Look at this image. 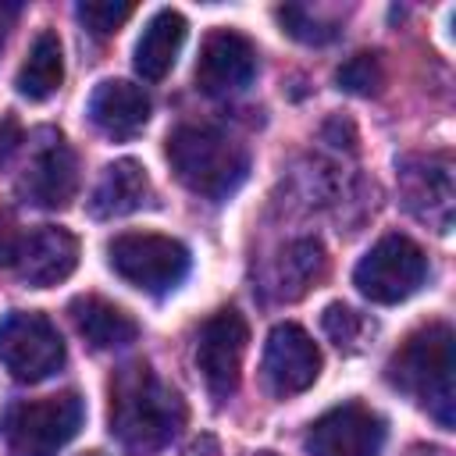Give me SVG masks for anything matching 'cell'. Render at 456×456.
<instances>
[{
    "mask_svg": "<svg viewBox=\"0 0 456 456\" xmlns=\"http://www.w3.org/2000/svg\"><path fill=\"white\" fill-rule=\"evenodd\" d=\"M189 420V406L150 363H125L110 378V435L132 456H157Z\"/></svg>",
    "mask_w": 456,
    "mask_h": 456,
    "instance_id": "cell-1",
    "label": "cell"
},
{
    "mask_svg": "<svg viewBox=\"0 0 456 456\" xmlns=\"http://www.w3.org/2000/svg\"><path fill=\"white\" fill-rule=\"evenodd\" d=\"M385 378L420 410H428L438 428L452 431V328L445 321L417 328L385 363Z\"/></svg>",
    "mask_w": 456,
    "mask_h": 456,
    "instance_id": "cell-2",
    "label": "cell"
},
{
    "mask_svg": "<svg viewBox=\"0 0 456 456\" xmlns=\"http://www.w3.org/2000/svg\"><path fill=\"white\" fill-rule=\"evenodd\" d=\"M167 164L175 178L203 196V200H228L249 175V153L232 135L210 128V125H178L167 135Z\"/></svg>",
    "mask_w": 456,
    "mask_h": 456,
    "instance_id": "cell-3",
    "label": "cell"
},
{
    "mask_svg": "<svg viewBox=\"0 0 456 456\" xmlns=\"http://www.w3.org/2000/svg\"><path fill=\"white\" fill-rule=\"evenodd\" d=\"M86 424V403L78 392H57L43 399L11 403L0 420V442L7 456H57Z\"/></svg>",
    "mask_w": 456,
    "mask_h": 456,
    "instance_id": "cell-4",
    "label": "cell"
},
{
    "mask_svg": "<svg viewBox=\"0 0 456 456\" xmlns=\"http://www.w3.org/2000/svg\"><path fill=\"white\" fill-rule=\"evenodd\" d=\"M107 264L125 285L146 296H167L185 281L192 256H189V246L171 235L125 232L107 242Z\"/></svg>",
    "mask_w": 456,
    "mask_h": 456,
    "instance_id": "cell-5",
    "label": "cell"
},
{
    "mask_svg": "<svg viewBox=\"0 0 456 456\" xmlns=\"http://www.w3.org/2000/svg\"><path fill=\"white\" fill-rule=\"evenodd\" d=\"M428 278V256L410 235H381L353 267V285L363 299L378 306H395L410 299Z\"/></svg>",
    "mask_w": 456,
    "mask_h": 456,
    "instance_id": "cell-6",
    "label": "cell"
},
{
    "mask_svg": "<svg viewBox=\"0 0 456 456\" xmlns=\"http://www.w3.org/2000/svg\"><path fill=\"white\" fill-rule=\"evenodd\" d=\"M68 360L57 324L39 310H7L0 317V363L14 381L36 385L53 378Z\"/></svg>",
    "mask_w": 456,
    "mask_h": 456,
    "instance_id": "cell-7",
    "label": "cell"
},
{
    "mask_svg": "<svg viewBox=\"0 0 456 456\" xmlns=\"http://www.w3.org/2000/svg\"><path fill=\"white\" fill-rule=\"evenodd\" d=\"M246 342H249V328L246 317L235 306H224L217 314H210L200 328L196 338V367L203 374L207 392L224 403L235 395L239 381H242V356H246Z\"/></svg>",
    "mask_w": 456,
    "mask_h": 456,
    "instance_id": "cell-8",
    "label": "cell"
},
{
    "mask_svg": "<svg viewBox=\"0 0 456 456\" xmlns=\"http://www.w3.org/2000/svg\"><path fill=\"white\" fill-rule=\"evenodd\" d=\"M303 445L306 456H381L385 420L363 403H342L310 424Z\"/></svg>",
    "mask_w": 456,
    "mask_h": 456,
    "instance_id": "cell-9",
    "label": "cell"
},
{
    "mask_svg": "<svg viewBox=\"0 0 456 456\" xmlns=\"http://www.w3.org/2000/svg\"><path fill=\"white\" fill-rule=\"evenodd\" d=\"M403 207L435 232L452 228V164L445 157H403L395 164Z\"/></svg>",
    "mask_w": 456,
    "mask_h": 456,
    "instance_id": "cell-10",
    "label": "cell"
},
{
    "mask_svg": "<svg viewBox=\"0 0 456 456\" xmlns=\"http://www.w3.org/2000/svg\"><path fill=\"white\" fill-rule=\"evenodd\" d=\"M264 381L278 399L306 392L321 374V349L317 342L292 321H281L271 328L264 342Z\"/></svg>",
    "mask_w": 456,
    "mask_h": 456,
    "instance_id": "cell-11",
    "label": "cell"
},
{
    "mask_svg": "<svg viewBox=\"0 0 456 456\" xmlns=\"http://www.w3.org/2000/svg\"><path fill=\"white\" fill-rule=\"evenodd\" d=\"M256 75V46L235 28L207 32L196 57V89L207 96L242 93Z\"/></svg>",
    "mask_w": 456,
    "mask_h": 456,
    "instance_id": "cell-12",
    "label": "cell"
},
{
    "mask_svg": "<svg viewBox=\"0 0 456 456\" xmlns=\"http://www.w3.org/2000/svg\"><path fill=\"white\" fill-rule=\"evenodd\" d=\"M18 192L43 210H64L78 192V160L71 146L57 135L53 142L39 146L18 182Z\"/></svg>",
    "mask_w": 456,
    "mask_h": 456,
    "instance_id": "cell-13",
    "label": "cell"
},
{
    "mask_svg": "<svg viewBox=\"0 0 456 456\" xmlns=\"http://www.w3.org/2000/svg\"><path fill=\"white\" fill-rule=\"evenodd\" d=\"M86 114L93 121V128L114 142H125L132 135H139L150 121V96L142 86L128 82V78H103L86 103Z\"/></svg>",
    "mask_w": 456,
    "mask_h": 456,
    "instance_id": "cell-14",
    "label": "cell"
},
{
    "mask_svg": "<svg viewBox=\"0 0 456 456\" xmlns=\"http://www.w3.org/2000/svg\"><path fill=\"white\" fill-rule=\"evenodd\" d=\"M14 267L25 285L50 289V285L71 278V271L78 267V239L61 224H43L21 239Z\"/></svg>",
    "mask_w": 456,
    "mask_h": 456,
    "instance_id": "cell-15",
    "label": "cell"
},
{
    "mask_svg": "<svg viewBox=\"0 0 456 456\" xmlns=\"http://www.w3.org/2000/svg\"><path fill=\"white\" fill-rule=\"evenodd\" d=\"M324 271H328V253H324L321 239L303 235V239L285 242L271 256L267 274H264V289L278 303H296L324 278Z\"/></svg>",
    "mask_w": 456,
    "mask_h": 456,
    "instance_id": "cell-16",
    "label": "cell"
},
{
    "mask_svg": "<svg viewBox=\"0 0 456 456\" xmlns=\"http://www.w3.org/2000/svg\"><path fill=\"white\" fill-rule=\"evenodd\" d=\"M150 200H153V185H150L146 167L132 157H121L103 167L100 182L93 185V192L86 200V210L96 221H114V217H128V214L150 207Z\"/></svg>",
    "mask_w": 456,
    "mask_h": 456,
    "instance_id": "cell-17",
    "label": "cell"
},
{
    "mask_svg": "<svg viewBox=\"0 0 456 456\" xmlns=\"http://www.w3.org/2000/svg\"><path fill=\"white\" fill-rule=\"evenodd\" d=\"M185 32H189L185 14L175 11V7H160V11L142 25V36L135 39V57H132V64H135L139 78L160 82V78L175 68L178 53H182V43H185Z\"/></svg>",
    "mask_w": 456,
    "mask_h": 456,
    "instance_id": "cell-18",
    "label": "cell"
},
{
    "mask_svg": "<svg viewBox=\"0 0 456 456\" xmlns=\"http://www.w3.org/2000/svg\"><path fill=\"white\" fill-rule=\"evenodd\" d=\"M78 335L93 349H125L139 338V324L132 314H125L118 303L103 296H75L68 306Z\"/></svg>",
    "mask_w": 456,
    "mask_h": 456,
    "instance_id": "cell-19",
    "label": "cell"
},
{
    "mask_svg": "<svg viewBox=\"0 0 456 456\" xmlns=\"http://www.w3.org/2000/svg\"><path fill=\"white\" fill-rule=\"evenodd\" d=\"M61 82H64V50H61V36H57L53 28H43V32L32 39V46H28V53H25V61H21L18 75H14V89H18V96H25L28 103H43V100H50V96L61 89Z\"/></svg>",
    "mask_w": 456,
    "mask_h": 456,
    "instance_id": "cell-20",
    "label": "cell"
},
{
    "mask_svg": "<svg viewBox=\"0 0 456 456\" xmlns=\"http://www.w3.org/2000/svg\"><path fill=\"white\" fill-rule=\"evenodd\" d=\"M321 328H324L328 342H335L342 353H360L363 342L374 331V324L360 310H353L346 303H328L324 314H321Z\"/></svg>",
    "mask_w": 456,
    "mask_h": 456,
    "instance_id": "cell-21",
    "label": "cell"
},
{
    "mask_svg": "<svg viewBox=\"0 0 456 456\" xmlns=\"http://www.w3.org/2000/svg\"><path fill=\"white\" fill-rule=\"evenodd\" d=\"M274 18L281 21V32H289L292 39H299L306 46H324V43H331L338 36V25L335 21H324V18H317L314 11L299 7V4L278 7Z\"/></svg>",
    "mask_w": 456,
    "mask_h": 456,
    "instance_id": "cell-22",
    "label": "cell"
},
{
    "mask_svg": "<svg viewBox=\"0 0 456 456\" xmlns=\"http://www.w3.org/2000/svg\"><path fill=\"white\" fill-rule=\"evenodd\" d=\"M335 82H338V89H346V93H353V96H374V93L385 86L381 57H378V53H356V57H349V61L335 71Z\"/></svg>",
    "mask_w": 456,
    "mask_h": 456,
    "instance_id": "cell-23",
    "label": "cell"
},
{
    "mask_svg": "<svg viewBox=\"0 0 456 456\" xmlns=\"http://www.w3.org/2000/svg\"><path fill=\"white\" fill-rule=\"evenodd\" d=\"M75 14H78V21H82L96 39H103V36H114V32L132 18V4L86 0V4H78V7H75Z\"/></svg>",
    "mask_w": 456,
    "mask_h": 456,
    "instance_id": "cell-24",
    "label": "cell"
},
{
    "mask_svg": "<svg viewBox=\"0 0 456 456\" xmlns=\"http://www.w3.org/2000/svg\"><path fill=\"white\" fill-rule=\"evenodd\" d=\"M21 239H25V235H18L14 221H11L7 214H0V264H14V260H18Z\"/></svg>",
    "mask_w": 456,
    "mask_h": 456,
    "instance_id": "cell-25",
    "label": "cell"
},
{
    "mask_svg": "<svg viewBox=\"0 0 456 456\" xmlns=\"http://www.w3.org/2000/svg\"><path fill=\"white\" fill-rule=\"evenodd\" d=\"M18 142H21L18 125H14V121H4V125H0V167L11 160V153L18 150Z\"/></svg>",
    "mask_w": 456,
    "mask_h": 456,
    "instance_id": "cell-26",
    "label": "cell"
},
{
    "mask_svg": "<svg viewBox=\"0 0 456 456\" xmlns=\"http://www.w3.org/2000/svg\"><path fill=\"white\" fill-rule=\"evenodd\" d=\"M182 456H221V445H217L214 435H196V438L182 449Z\"/></svg>",
    "mask_w": 456,
    "mask_h": 456,
    "instance_id": "cell-27",
    "label": "cell"
},
{
    "mask_svg": "<svg viewBox=\"0 0 456 456\" xmlns=\"http://www.w3.org/2000/svg\"><path fill=\"white\" fill-rule=\"evenodd\" d=\"M406 456H452L449 449H438V445H413Z\"/></svg>",
    "mask_w": 456,
    "mask_h": 456,
    "instance_id": "cell-28",
    "label": "cell"
},
{
    "mask_svg": "<svg viewBox=\"0 0 456 456\" xmlns=\"http://www.w3.org/2000/svg\"><path fill=\"white\" fill-rule=\"evenodd\" d=\"M256 456H278V452H256Z\"/></svg>",
    "mask_w": 456,
    "mask_h": 456,
    "instance_id": "cell-29",
    "label": "cell"
},
{
    "mask_svg": "<svg viewBox=\"0 0 456 456\" xmlns=\"http://www.w3.org/2000/svg\"><path fill=\"white\" fill-rule=\"evenodd\" d=\"M0 46H4V28H0Z\"/></svg>",
    "mask_w": 456,
    "mask_h": 456,
    "instance_id": "cell-30",
    "label": "cell"
},
{
    "mask_svg": "<svg viewBox=\"0 0 456 456\" xmlns=\"http://www.w3.org/2000/svg\"><path fill=\"white\" fill-rule=\"evenodd\" d=\"M86 456H100V452H86Z\"/></svg>",
    "mask_w": 456,
    "mask_h": 456,
    "instance_id": "cell-31",
    "label": "cell"
}]
</instances>
